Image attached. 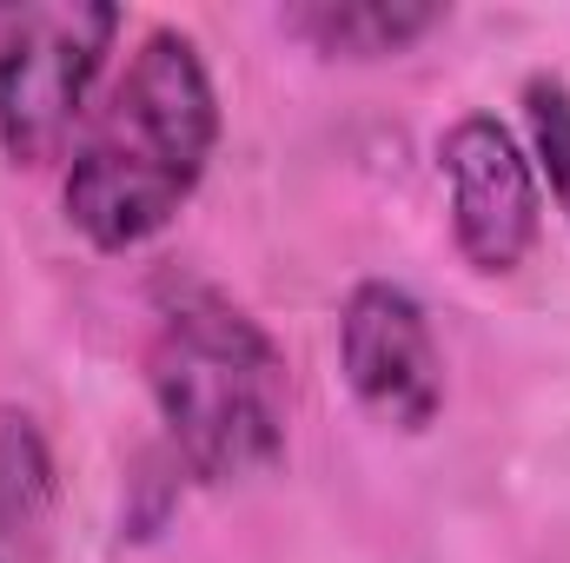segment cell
<instances>
[{
	"instance_id": "6da1fadb",
	"label": "cell",
	"mask_w": 570,
	"mask_h": 563,
	"mask_svg": "<svg viewBox=\"0 0 570 563\" xmlns=\"http://www.w3.org/2000/svg\"><path fill=\"white\" fill-rule=\"evenodd\" d=\"M219 146V93L199 60V40L179 27H153L107 107L73 140L60 206L73 233L100 253H134L199 192L206 159Z\"/></svg>"
},
{
	"instance_id": "7a4b0ae2",
	"label": "cell",
	"mask_w": 570,
	"mask_h": 563,
	"mask_svg": "<svg viewBox=\"0 0 570 563\" xmlns=\"http://www.w3.org/2000/svg\"><path fill=\"white\" fill-rule=\"evenodd\" d=\"M146 392L173 464L199 484H246L285 457V352L219 285L166 279L153 298Z\"/></svg>"
},
{
	"instance_id": "3957f363",
	"label": "cell",
	"mask_w": 570,
	"mask_h": 563,
	"mask_svg": "<svg viewBox=\"0 0 570 563\" xmlns=\"http://www.w3.org/2000/svg\"><path fill=\"white\" fill-rule=\"evenodd\" d=\"M120 33V7L100 0H7L0 7V152L13 166H53Z\"/></svg>"
},
{
	"instance_id": "277c9868",
	"label": "cell",
	"mask_w": 570,
	"mask_h": 563,
	"mask_svg": "<svg viewBox=\"0 0 570 563\" xmlns=\"http://www.w3.org/2000/svg\"><path fill=\"white\" fill-rule=\"evenodd\" d=\"M438 172L451 192V246L471 273L504 279L538 246V172L498 113H464L438 140Z\"/></svg>"
},
{
	"instance_id": "5b68a950",
	"label": "cell",
	"mask_w": 570,
	"mask_h": 563,
	"mask_svg": "<svg viewBox=\"0 0 570 563\" xmlns=\"http://www.w3.org/2000/svg\"><path fill=\"white\" fill-rule=\"evenodd\" d=\"M338 372L365 418H379L385 431L419 437L444 412V352L431 338L425 305L392 279L352 285L338 312Z\"/></svg>"
},
{
	"instance_id": "8992f818",
	"label": "cell",
	"mask_w": 570,
	"mask_h": 563,
	"mask_svg": "<svg viewBox=\"0 0 570 563\" xmlns=\"http://www.w3.org/2000/svg\"><path fill=\"white\" fill-rule=\"evenodd\" d=\"M279 27L325 60H392L444 27V7L438 0H292Z\"/></svg>"
},
{
	"instance_id": "52a82bcc",
	"label": "cell",
	"mask_w": 570,
	"mask_h": 563,
	"mask_svg": "<svg viewBox=\"0 0 570 563\" xmlns=\"http://www.w3.org/2000/svg\"><path fill=\"white\" fill-rule=\"evenodd\" d=\"M53 444L33 412L0 405V563H47L53 551Z\"/></svg>"
},
{
	"instance_id": "ba28073f",
	"label": "cell",
	"mask_w": 570,
	"mask_h": 563,
	"mask_svg": "<svg viewBox=\"0 0 570 563\" xmlns=\"http://www.w3.org/2000/svg\"><path fill=\"white\" fill-rule=\"evenodd\" d=\"M524 127H531V159L570 219V87L558 73H531L524 80Z\"/></svg>"
}]
</instances>
